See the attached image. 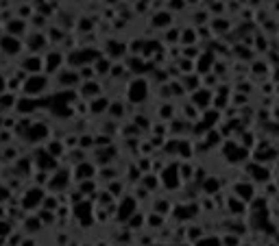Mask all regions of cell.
Instances as JSON below:
<instances>
[{"mask_svg":"<svg viewBox=\"0 0 279 246\" xmlns=\"http://www.w3.org/2000/svg\"><path fill=\"white\" fill-rule=\"evenodd\" d=\"M9 26V31H13V33H24V29H26V24H24V20H11L7 24Z\"/></svg>","mask_w":279,"mask_h":246,"instance_id":"obj_21","label":"cell"},{"mask_svg":"<svg viewBox=\"0 0 279 246\" xmlns=\"http://www.w3.org/2000/svg\"><path fill=\"white\" fill-rule=\"evenodd\" d=\"M148 96V83H146V79H133L131 83H129V89H127V98L131 100L133 105L137 103H142V100Z\"/></svg>","mask_w":279,"mask_h":246,"instance_id":"obj_1","label":"cell"},{"mask_svg":"<svg viewBox=\"0 0 279 246\" xmlns=\"http://www.w3.org/2000/svg\"><path fill=\"white\" fill-rule=\"evenodd\" d=\"M238 244V238H234V235H225L222 238V246H236Z\"/></svg>","mask_w":279,"mask_h":246,"instance_id":"obj_29","label":"cell"},{"mask_svg":"<svg viewBox=\"0 0 279 246\" xmlns=\"http://www.w3.org/2000/svg\"><path fill=\"white\" fill-rule=\"evenodd\" d=\"M92 142H94V138H81V142H79V148H85V146H92Z\"/></svg>","mask_w":279,"mask_h":246,"instance_id":"obj_30","label":"cell"},{"mask_svg":"<svg viewBox=\"0 0 279 246\" xmlns=\"http://www.w3.org/2000/svg\"><path fill=\"white\" fill-rule=\"evenodd\" d=\"M212 63H214V57H212V52H201V59H199V74H205V72L212 68Z\"/></svg>","mask_w":279,"mask_h":246,"instance_id":"obj_13","label":"cell"},{"mask_svg":"<svg viewBox=\"0 0 279 246\" xmlns=\"http://www.w3.org/2000/svg\"><path fill=\"white\" fill-rule=\"evenodd\" d=\"M197 246H222V240L216 238V235H212V238H203V240H199Z\"/></svg>","mask_w":279,"mask_h":246,"instance_id":"obj_20","label":"cell"},{"mask_svg":"<svg viewBox=\"0 0 279 246\" xmlns=\"http://www.w3.org/2000/svg\"><path fill=\"white\" fill-rule=\"evenodd\" d=\"M125 50H127V48H125V44H120V42H116V40H109V42H107V54H109V57L118 59Z\"/></svg>","mask_w":279,"mask_h":246,"instance_id":"obj_12","label":"cell"},{"mask_svg":"<svg viewBox=\"0 0 279 246\" xmlns=\"http://www.w3.org/2000/svg\"><path fill=\"white\" fill-rule=\"evenodd\" d=\"M236 196H238L240 200H245V203H249V200L255 196L253 185H251V183H238V185H236Z\"/></svg>","mask_w":279,"mask_h":246,"instance_id":"obj_11","label":"cell"},{"mask_svg":"<svg viewBox=\"0 0 279 246\" xmlns=\"http://www.w3.org/2000/svg\"><path fill=\"white\" fill-rule=\"evenodd\" d=\"M190 98H192L194 107H199V109H207V107H210V103H212V92H210V89H205V87H199V89H194Z\"/></svg>","mask_w":279,"mask_h":246,"instance_id":"obj_4","label":"cell"},{"mask_svg":"<svg viewBox=\"0 0 279 246\" xmlns=\"http://www.w3.org/2000/svg\"><path fill=\"white\" fill-rule=\"evenodd\" d=\"M61 153H63V146H61L59 142H53V144H48V155H53L55 159L61 157Z\"/></svg>","mask_w":279,"mask_h":246,"instance_id":"obj_22","label":"cell"},{"mask_svg":"<svg viewBox=\"0 0 279 246\" xmlns=\"http://www.w3.org/2000/svg\"><path fill=\"white\" fill-rule=\"evenodd\" d=\"M96 185H94V179H88L85 183L81 185V194H85V192H94Z\"/></svg>","mask_w":279,"mask_h":246,"instance_id":"obj_25","label":"cell"},{"mask_svg":"<svg viewBox=\"0 0 279 246\" xmlns=\"http://www.w3.org/2000/svg\"><path fill=\"white\" fill-rule=\"evenodd\" d=\"M179 37H181V31L179 29H170L168 31V37H166V40H168V42H179Z\"/></svg>","mask_w":279,"mask_h":246,"instance_id":"obj_27","label":"cell"},{"mask_svg":"<svg viewBox=\"0 0 279 246\" xmlns=\"http://www.w3.org/2000/svg\"><path fill=\"white\" fill-rule=\"evenodd\" d=\"M46 85H48V77H44L42 72H40V74H31L29 81L24 83V94L35 98V96H40L44 92Z\"/></svg>","mask_w":279,"mask_h":246,"instance_id":"obj_2","label":"cell"},{"mask_svg":"<svg viewBox=\"0 0 279 246\" xmlns=\"http://www.w3.org/2000/svg\"><path fill=\"white\" fill-rule=\"evenodd\" d=\"M229 205H231V209H234V214H242L245 209H247L245 200H240L238 196H231V198H229Z\"/></svg>","mask_w":279,"mask_h":246,"instance_id":"obj_18","label":"cell"},{"mask_svg":"<svg viewBox=\"0 0 279 246\" xmlns=\"http://www.w3.org/2000/svg\"><path fill=\"white\" fill-rule=\"evenodd\" d=\"M197 52H199L197 48H190V46H188V48H185V50H183V57L192 61V59H197V57H199V54H197Z\"/></svg>","mask_w":279,"mask_h":246,"instance_id":"obj_26","label":"cell"},{"mask_svg":"<svg viewBox=\"0 0 279 246\" xmlns=\"http://www.w3.org/2000/svg\"><path fill=\"white\" fill-rule=\"evenodd\" d=\"M107 111L114 116V118H120V116L125 113V105H123V103H109V109H107Z\"/></svg>","mask_w":279,"mask_h":246,"instance_id":"obj_19","label":"cell"},{"mask_svg":"<svg viewBox=\"0 0 279 246\" xmlns=\"http://www.w3.org/2000/svg\"><path fill=\"white\" fill-rule=\"evenodd\" d=\"M22 70L31 72V74H40V72L44 70V59L37 57V54H29V57L22 61Z\"/></svg>","mask_w":279,"mask_h":246,"instance_id":"obj_5","label":"cell"},{"mask_svg":"<svg viewBox=\"0 0 279 246\" xmlns=\"http://www.w3.org/2000/svg\"><path fill=\"white\" fill-rule=\"evenodd\" d=\"M20 40L15 37V35H5V37H0V50L7 52V54H15L20 50Z\"/></svg>","mask_w":279,"mask_h":246,"instance_id":"obj_6","label":"cell"},{"mask_svg":"<svg viewBox=\"0 0 279 246\" xmlns=\"http://www.w3.org/2000/svg\"><path fill=\"white\" fill-rule=\"evenodd\" d=\"M218 181L216 179H214V177H210L207 181H205V192H210V194H216L218 192Z\"/></svg>","mask_w":279,"mask_h":246,"instance_id":"obj_23","label":"cell"},{"mask_svg":"<svg viewBox=\"0 0 279 246\" xmlns=\"http://www.w3.org/2000/svg\"><path fill=\"white\" fill-rule=\"evenodd\" d=\"M277 187H279V179H277Z\"/></svg>","mask_w":279,"mask_h":246,"instance_id":"obj_31","label":"cell"},{"mask_svg":"<svg viewBox=\"0 0 279 246\" xmlns=\"http://www.w3.org/2000/svg\"><path fill=\"white\" fill-rule=\"evenodd\" d=\"M96 177V166L94 163H88V161H79L77 168H74V179L77 181H88V179H94Z\"/></svg>","mask_w":279,"mask_h":246,"instance_id":"obj_3","label":"cell"},{"mask_svg":"<svg viewBox=\"0 0 279 246\" xmlns=\"http://www.w3.org/2000/svg\"><path fill=\"white\" fill-rule=\"evenodd\" d=\"M197 29H185V31H181V37H179V42L181 44H185V46H190V44H197Z\"/></svg>","mask_w":279,"mask_h":246,"instance_id":"obj_16","label":"cell"},{"mask_svg":"<svg viewBox=\"0 0 279 246\" xmlns=\"http://www.w3.org/2000/svg\"><path fill=\"white\" fill-rule=\"evenodd\" d=\"M81 96L94 100L98 96H103V92H100V85L96 83V81H85V83H83V89H81Z\"/></svg>","mask_w":279,"mask_h":246,"instance_id":"obj_10","label":"cell"},{"mask_svg":"<svg viewBox=\"0 0 279 246\" xmlns=\"http://www.w3.org/2000/svg\"><path fill=\"white\" fill-rule=\"evenodd\" d=\"M63 66V54L61 52H50L48 57L44 59V68H46V72H59V68Z\"/></svg>","mask_w":279,"mask_h":246,"instance_id":"obj_7","label":"cell"},{"mask_svg":"<svg viewBox=\"0 0 279 246\" xmlns=\"http://www.w3.org/2000/svg\"><path fill=\"white\" fill-rule=\"evenodd\" d=\"M63 177H68V172H59L57 179H50V187H53V190H61V187H66L68 179H63Z\"/></svg>","mask_w":279,"mask_h":246,"instance_id":"obj_17","label":"cell"},{"mask_svg":"<svg viewBox=\"0 0 279 246\" xmlns=\"http://www.w3.org/2000/svg\"><path fill=\"white\" fill-rule=\"evenodd\" d=\"M142 183H144L148 190H155L157 185H160V179H153V175H144V177H142Z\"/></svg>","mask_w":279,"mask_h":246,"instance_id":"obj_24","label":"cell"},{"mask_svg":"<svg viewBox=\"0 0 279 246\" xmlns=\"http://www.w3.org/2000/svg\"><path fill=\"white\" fill-rule=\"evenodd\" d=\"M92 68H94V72H96V74H109V70H111V63H109L105 57H98V59L94 61V66H92Z\"/></svg>","mask_w":279,"mask_h":246,"instance_id":"obj_15","label":"cell"},{"mask_svg":"<svg viewBox=\"0 0 279 246\" xmlns=\"http://www.w3.org/2000/svg\"><path fill=\"white\" fill-rule=\"evenodd\" d=\"M188 238H190V240H199V238H201V229H199V226H190Z\"/></svg>","mask_w":279,"mask_h":246,"instance_id":"obj_28","label":"cell"},{"mask_svg":"<svg viewBox=\"0 0 279 246\" xmlns=\"http://www.w3.org/2000/svg\"><path fill=\"white\" fill-rule=\"evenodd\" d=\"M107 109H109V100L105 96H98L92 100V113H103Z\"/></svg>","mask_w":279,"mask_h":246,"instance_id":"obj_14","label":"cell"},{"mask_svg":"<svg viewBox=\"0 0 279 246\" xmlns=\"http://www.w3.org/2000/svg\"><path fill=\"white\" fill-rule=\"evenodd\" d=\"M153 26H157V29H170V26H172V13L168 11V9L155 13L153 15Z\"/></svg>","mask_w":279,"mask_h":246,"instance_id":"obj_9","label":"cell"},{"mask_svg":"<svg viewBox=\"0 0 279 246\" xmlns=\"http://www.w3.org/2000/svg\"><path fill=\"white\" fill-rule=\"evenodd\" d=\"M135 214V198H131V196H125L123 198V203H120V220H129Z\"/></svg>","mask_w":279,"mask_h":246,"instance_id":"obj_8","label":"cell"}]
</instances>
